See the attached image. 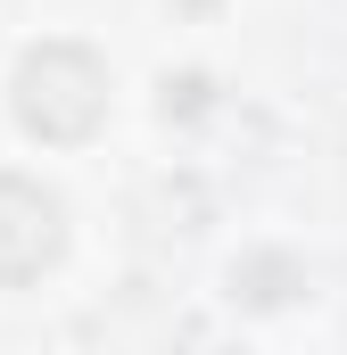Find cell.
I'll use <instances>...</instances> for the list:
<instances>
[{
    "mask_svg": "<svg viewBox=\"0 0 347 355\" xmlns=\"http://www.w3.org/2000/svg\"><path fill=\"white\" fill-rule=\"evenodd\" d=\"M8 99H17V124L33 141L75 149V141H91L108 124V67L91 58L83 42H42V50H25Z\"/></svg>",
    "mask_w": 347,
    "mask_h": 355,
    "instance_id": "6da1fadb",
    "label": "cell"
},
{
    "mask_svg": "<svg viewBox=\"0 0 347 355\" xmlns=\"http://www.w3.org/2000/svg\"><path fill=\"white\" fill-rule=\"evenodd\" d=\"M67 248V207L25 174H0V289H25L58 265Z\"/></svg>",
    "mask_w": 347,
    "mask_h": 355,
    "instance_id": "7a4b0ae2",
    "label": "cell"
}]
</instances>
